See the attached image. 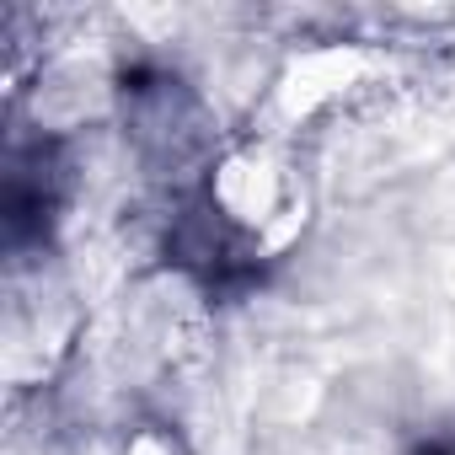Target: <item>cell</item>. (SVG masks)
<instances>
[{
    "mask_svg": "<svg viewBox=\"0 0 455 455\" xmlns=\"http://www.w3.org/2000/svg\"><path fill=\"white\" fill-rule=\"evenodd\" d=\"M423 455H455V450H450V444H428Z\"/></svg>",
    "mask_w": 455,
    "mask_h": 455,
    "instance_id": "6da1fadb",
    "label": "cell"
}]
</instances>
